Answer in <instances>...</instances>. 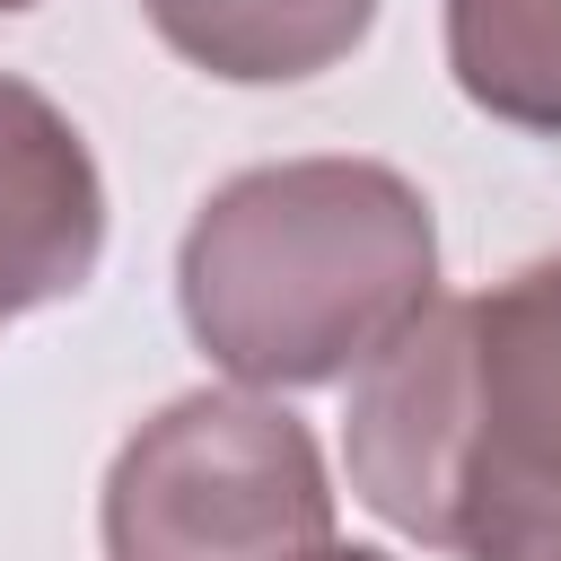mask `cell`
I'll use <instances>...</instances> for the list:
<instances>
[{"label": "cell", "mask_w": 561, "mask_h": 561, "mask_svg": "<svg viewBox=\"0 0 561 561\" xmlns=\"http://www.w3.org/2000/svg\"><path fill=\"white\" fill-rule=\"evenodd\" d=\"M0 9H35V0H0Z\"/></svg>", "instance_id": "cell-8"}, {"label": "cell", "mask_w": 561, "mask_h": 561, "mask_svg": "<svg viewBox=\"0 0 561 561\" xmlns=\"http://www.w3.org/2000/svg\"><path fill=\"white\" fill-rule=\"evenodd\" d=\"M158 44L228 88H289L359 53L377 0H140Z\"/></svg>", "instance_id": "cell-5"}, {"label": "cell", "mask_w": 561, "mask_h": 561, "mask_svg": "<svg viewBox=\"0 0 561 561\" xmlns=\"http://www.w3.org/2000/svg\"><path fill=\"white\" fill-rule=\"evenodd\" d=\"M105 254V184L79 123L0 70V324L88 289Z\"/></svg>", "instance_id": "cell-4"}, {"label": "cell", "mask_w": 561, "mask_h": 561, "mask_svg": "<svg viewBox=\"0 0 561 561\" xmlns=\"http://www.w3.org/2000/svg\"><path fill=\"white\" fill-rule=\"evenodd\" d=\"M307 561H386V552H368V543H316Z\"/></svg>", "instance_id": "cell-7"}, {"label": "cell", "mask_w": 561, "mask_h": 561, "mask_svg": "<svg viewBox=\"0 0 561 561\" xmlns=\"http://www.w3.org/2000/svg\"><path fill=\"white\" fill-rule=\"evenodd\" d=\"M175 298L219 377L333 386L438 298V228L412 175L377 158L245 167L193 210Z\"/></svg>", "instance_id": "cell-2"}, {"label": "cell", "mask_w": 561, "mask_h": 561, "mask_svg": "<svg viewBox=\"0 0 561 561\" xmlns=\"http://www.w3.org/2000/svg\"><path fill=\"white\" fill-rule=\"evenodd\" d=\"M105 561H307L333 543V482L280 403L202 386L149 412L105 473Z\"/></svg>", "instance_id": "cell-3"}, {"label": "cell", "mask_w": 561, "mask_h": 561, "mask_svg": "<svg viewBox=\"0 0 561 561\" xmlns=\"http://www.w3.org/2000/svg\"><path fill=\"white\" fill-rule=\"evenodd\" d=\"M351 491L465 561H561V254L430 298L359 359L342 421Z\"/></svg>", "instance_id": "cell-1"}, {"label": "cell", "mask_w": 561, "mask_h": 561, "mask_svg": "<svg viewBox=\"0 0 561 561\" xmlns=\"http://www.w3.org/2000/svg\"><path fill=\"white\" fill-rule=\"evenodd\" d=\"M447 70L491 123L561 131V0H447Z\"/></svg>", "instance_id": "cell-6"}]
</instances>
